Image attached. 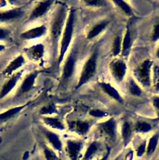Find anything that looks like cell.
<instances>
[{
    "label": "cell",
    "instance_id": "obj_1",
    "mask_svg": "<svg viewBox=\"0 0 159 160\" xmlns=\"http://www.w3.org/2000/svg\"><path fill=\"white\" fill-rule=\"evenodd\" d=\"M66 7L64 5L60 6L55 12L51 21L50 35L51 44L54 52L57 49L58 41L61 35L62 28L66 17Z\"/></svg>",
    "mask_w": 159,
    "mask_h": 160
},
{
    "label": "cell",
    "instance_id": "obj_2",
    "mask_svg": "<svg viewBox=\"0 0 159 160\" xmlns=\"http://www.w3.org/2000/svg\"><path fill=\"white\" fill-rule=\"evenodd\" d=\"M74 16H75V11L74 9H71L67 22L65 24V27L63 32L62 38L60 42V52L58 58V65L60 64L62 62L64 54L67 51V49L70 44L71 41L73 29H74Z\"/></svg>",
    "mask_w": 159,
    "mask_h": 160
},
{
    "label": "cell",
    "instance_id": "obj_3",
    "mask_svg": "<svg viewBox=\"0 0 159 160\" xmlns=\"http://www.w3.org/2000/svg\"><path fill=\"white\" fill-rule=\"evenodd\" d=\"M42 71V70H40V69L34 70L31 72H30L29 74H27L24 78V79L21 82L17 90L16 91L14 94V97L16 98H19L26 94L31 90H32V89L34 88L36 79L37 76Z\"/></svg>",
    "mask_w": 159,
    "mask_h": 160
},
{
    "label": "cell",
    "instance_id": "obj_4",
    "mask_svg": "<svg viewBox=\"0 0 159 160\" xmlns=\"http://www.w3.org/2000/svg\"><path fill=\"white\" fill-rule=\"evenodd\" d=\"M97 54L96 52H94L86 62L82 69L80 78L77 86V88L85 84L94 75L97 66Z\"/></svg>",
    "mask_w": 159,
    "mask_h": 160
},
{
    "label": "cell",
    "instance_id": "obj_5",
    "mask_svg": "<svg viewBox=\"0 0 159 160\" xmlns=\"http://www.w3.org/2000/svg\"><path fill=\"white\" fill-rule=\"evenodd\" d=\"M83 148L84 143L82 141L68 139L66 141L65 151L69 160H80Z\"/></svg>",
    "mask_w": 159,
    "mask_h": 160
},
{
    "label": "cell",
    "instance_id": "obj_6",
    "mask_svg": "<svg viewBox=\"0 0 159 160\" xmlns=\"http://www.w3.org/2000/svg\"><path fill=\"white\" fill-rule=\"evenodd\" d=\"M24 69L17 71L12 74L8 80L2 86L0 91V99H2L6 97L17 85L19 81L21 79Z\"/></svg>",
    "mask_w": 159,
    "mask_h": 160
},
{
    "label": "cell",
    "instance_id": "obj_7",
    "mask_svg": "<svg viewBox=\"0 0 159 160\" xmlns=\"http://www.w3.org/2000/svg\"><path fill=\"white\" fill-rule=\"evenodd\" d=\"M152 62L150 60H145L136 70V76L138 81L143 86H148L150 84V72Z\"/></svg>",
    "mask_w": 159,
    "mask_h": 160
},
{
    "label": "cell",
    "instance_id": "obj_8",
    "mask_svg": "<svg viewBox=\"0 0 159 160\" xmlns=\"http://www.w3.org/2000/svg\"><path fill=\"white\" fill-rule=\"evenodd\" d=\"M52 1H42L39 2L32 10L28 20L33 21L44 16L51 8Z\"/></svg>",
    "mask_w": 159,
    "mask_h": 160
},
{
    "label": "cell",
    "instance_id": "obj_9",
    "mask_svg": "<svg viewBox=\"0 0 159 160\" xmlns=\"http://www.w3.org/2000/svg\"><path fill=\"white\" fill-rule=\"evenodd\" d=\"M76 56H77L76 52L75 50H74L69 55L65 62V64L63 68L62 76V81L64 82L68 81L73 74L75 66Z\"/></svg>",
    "mask_w": 159,
    "mask_h": 160
},
{
    "label": "cell",
    "instance_id": "obj_10",
    "mask_svg": "<svg viewBox=\"0 0 159 160\" xmlns=\"http://www.w3.org/2000/svg\"><path fill=\"white\" fill-rule=\"evenodd\" d=\"M41 131L44 134L47 142L54 151L61 152L62 150V142L58 134L51 130L42 128Z\"/></svg>",
    "mask_w": 159,
    "mask_h": 160
},
{
    "label": "cell",
    "instance_id": "obj_11",
    "mask_svg": "<svg viewBox=\"0 0 159 160\" xmlns=\"http://www.w3.org/2000/svg\"><path fill=\"white\" fill-rule=\"evenodd\" d=\"M24 14V11L21 8L7 10H0V22H7L21 18Z\"/></svg>",
    "mask_w": 159,
    "mask_h": 160
},
{
    "label": "cell",
    "instance_id": "obj_12",
    "mask_svg": "<svg viewBox=\"0 0 159 160\" xmlns=\"http://www.w3.org/2000/svg\"><path fill=\"white\" fill-rule=\"evenodd\" d=\"M25 63V58L23 55H18L13 60H12L9 64L6 66L3 71V74L6 77H10L14 72L23 66Z\"/></svg>",
    "mask_w": 159,
    "mask_h": 160
},
{
    "label": "cell",
    "instance_id": "obj_13",
    "mask_svg": "<svg viewBox=\"0 0 159 160\" xmlns=\"http://www.w3.org/2000/svg\"><path fill=\"white\" fill-rule=\"evenodd\" d=\"M46 27L44 25H41L24 31L21 34L20 36L23 39H34L42 37L46 33Z\"/></svg>",
    "mask_w": 159,
    "mask_h": 160
},
{
    "label": "cell",
    "instance_id": "obj_14",
    "mask_svg": "<svg viewBox=\"0 0 159 160\" xmlns=\"http://www.w3.org/2000/svg\"><path fill=\"white\" fill-rule=\"evenodd\" d=\"M25 53L31 60L39 61L42 59L44 54V46L42 44H37L26 49Z\"/></svg>",
    "mask_w": 159,
    "mask_h": 160
},
{
    "label": "cell",
    "instance_id": "obj_15",
    "mask_svg": "<svg viewBox=\"0 0 159 160\" xmlns=\"http://www.w3.org/2000/svg\"><path fill=\"white\" fill-rule=\"evenodd\" d=\"M110 69L114 78L117 81H122L126 72V65L125 64L120 60H117L113 61L111 66Z\"/></svg>",
    "mask_w": 159,
    "mask_h": 160
},
{
    "label": "cell",
    "instance_id": "obj_16",
    "mask_svg": "<svg viewBox=\"0 0 159 160\" xmlns=\"http://www.w3.org/2000/svg\"><path fill=\"white\" fill-rule=\"evenodd\" d=\"M100 129L111 139L116 137V125L113 119H110L100 125Z\"/></svg>",
    "mask_w": 159,
    "mask_h": 160
},
{
    "label": "cell",
    "instance_id": "obj_17",
    "mask_svg": "<svg viewBox=\"0 0 159 160\" xmlns=\"http://www.w3.org/2000/svg\"><path fill=\"white\" fill-rule=\"evenodd\" d=\"M101 149V144L98 141H93L86 149L80 160H92Z\"/></svg>",
    "mask_w": 159,
    "mask_h": 160
},
{
    "label": "cell",
    "instance_id": "obj_18",
    "mask_svg": "<svg viewBox=\"0 0 159 160\" xmlns=\"http://www.w3.org/2000/svg\"><path fill=\"white\" fill-rule=\"evenodd\" d=\"M28 104H29V102H27L23 105H21V106H18L16 107L10 108V109H7V111L0 113V122H3L8 121L11 118H12L13 116H14L15 115L18 114L24 108L27 107L28 106Z\"/></svg>",
    "mask_w": 159,
    "mask_h": 160
},
{
    "label": "cell",
    "instance_id": "obj_19",
    "mask_svg": "<svg viewBox=\"0 0 159 160\" xmlns=\"http://www.w3.org/2000/svg\"><path fill=\"white\" fill-rule=\"evenodd\" d=\"M69 128L71 131L80 135H85L89 130L90 125L86 122L73 121L70 122Z\"/></svg>",
    "mask_w": 159,
    "mask_h": 160
},
{
    "label": "cell",
    "instance_id": "obj_20",
    "mask_svg": "<svg viewBox=\"0 0 159 160\" xmlns=\"http://www.w3.org/2000/svg\"><path fill=\"white\" fill-rule=\"evenodd\" d=\"M42 120L45 124L52 129L60 131H62L65 129V126L63 123L56 118L45 116L42 118Z\"/></svg>",
    "mask_w": 159,
    "mask_h": 160
},
{
    "label": "cell",
    "instance_id": "obj_21",
    "mask_svg": "<svg viewBox=\"0 0 159 160\" xmlns=\"http://www.w3.org/2000/svg\"><path fill=\"white\" fill-rule=\"evenodd\" d=\"M100 84L105 93H107L110 96L114 98L115 99H116L117 101H118L120 102H122L123 101L121 96H120V94H118L117 91L114 88L111 86L110 84H107V83H104V82L100 83Z\"/></svg>",
    "mask_w": 159,
    "mask_h": 160
},
{
    "label": "cell",
    "instance_id": "obj_22",
    "mask_svg": "<svg viewBox=\"0 0 159 160\" xmlns=\"http://www.w3.org/2000/svg\"><path fill=\"white\" fill-rule=\"evenodd\" d=\"M158 139H159L158 134H155L150 138L148 144L147 145V149L145 152L147 156H151L154 153V152L157 149V146L158 142Z\"/></svg>",
    "mask_w": 159,
    "mask_h": 160
},
{
    "label": "cell",
    "instance_id": "obj_23",
    "mask_svg": "<svg viewBox=\"0 0 159 160\" xmlns=\"http://www.w3.org/2000/svg\"><path fill=\"white\" fill-rule=\"evenodd\" d=\"M132 128L130 124L128 122L123 123L122 127V137L124 146H126L130 142L132 137Z\"/></svg>",
    "mask_w": 159,
    "mask_h": 160
},
{
    "label": "cell",
    "instance_id": "obj_24",
    "mask_svg": "<svg viewBox=\"0 0 159 160\" xmlns=\"http://www.w3.org/2000/svg\"><path fill=\"white\" fill-rule=\"evenodd\" d=\"M132 45V35L129 29H127L123 42V54L124 56L128 54V52Z\"/></svg>",
    "mask_w": 159,
    "mask_h": 160
},
{
    "label": "cell",
    "instance_id": "obj_25",
    "mask_svg": "<svg viewBox=\"0 0 159 160\" xmlns=\"http://www.w3.org/2000/svg\"><path fill=\"white\" fill-rule=\"evenodd\" d=\"M107 24H108V22L104 21L100 24H99L95 26H94L93 29L89 32L87 36L88 39H92L97 36L100 32H102L104 29V28L107 25Z\"/></svg>",
    "mask_w": 159,
    "mask_h": 160
},
{
    "label": "cell",
    "instance_id": "obj_26",
    "mask_svg": "<svg viewBox=\"0 0 159 160\" xmlns=\"http://www.w3.org/2000/svg\"><path fill=\"white\" fill-rule=\"evenodd\" d=\"M44 154L46 160H59V159L55 151L49 147L46 146L44 148Z\"/></svg>",
    "mask_w": 159,
    "mask_h": 160
},
{
    "label": "cell",
    "instance_id": "obj_27",
    "mask_svg": "<svg viewBox=\"0 0 159 160\" xmlns=\"http://www.w3.org/2000/svg\"><path fill=\"white\" fill-rule=\"evenodd\" d=\"M151 129V126L145 122H138L135 127L136 131L139 132H147L150 131Z\"/></svg>",
    "mask_w": 159,
    "mask_h": 160
},
{
    "label": "cell",
    "instance_id": "obj_28",
    "mask_svg": "<svg viewBox=\"0 0 159 160\" xmlns=\"http://www.w3.org/2000/svg\"><path fill=\"white\" fill-rule=\"evenodd\" d=\"M129 90L131 94L134 96H140L142 94L140 88L133 80H130L129 82Z\"/></svg>",
    "mask_w": 159,
    "mask_h": 160
},
{
    "label": "cell",
    "instance_id": "obj_29",
    "mask_svg": "<svg viewBox=\"0 0 159 160\" xmlns=\"http://www.w3.org/2000/svg\"><path fill=\"white\" fill-rule=\"evenodd\" d=\"M114 2L117 5H118L126 14H132V10H131L130 8L125 2L123 1L117 0V1H114Z\"/></svg>",
    "mask_w": 159,
    "mask_h": 160
},
{
    "label": "cell",
    "instance_id": "obj_30",
    "mask_svg": "<svg viewBox=\"0 0 159 160\" xmlns=\"http://www.w3.org/2000/svg\"><path fill=\"white\" fill-rule=\"evenodd\" d=\"M146 149H147V141L146 140H144L140 144V145L137 147L136 149L137 156L139 158L142 156L145 153Z\"/></svg>",
    "mask_w": 159,
    "mask_h": 160
},
{
    "label": "cell",
    "instance_id": "obj_31",
    "mask_svg": "<svg viewBox=\"0 0 159 160\" xmlns=\"http://www.w3.org/2000/svg\"><path fill=\"white\" fill-rule=\"evenodd\" d=\"M121 49V38L119 36H117L113 42V54L115 56L117 55Z\"/></svg>",
    "mask_w": 159,
    "mask_h": 160
},
{
    "label": "cell",
    "instance_id": "obj_32",
    "mask_svg": "<svg viewBox=\"0 0 159 160\" xmlns=\"http://www.w3.org/2000/svg\"><path fill=\"white\" fill-rule=\"evenodd\" d=\"M10 34L11 31L9 29L0 27V41L7 39L10 36Z\"/></svg>",
    "mask_w": 159,
    "mask_h": 160
},
{
    "label": "cell",
    "instance_id": "obj_33",
    "mask_svg": "<svg viewBox=\"0 0 159 160\" xmlns=\"http://www.w3.org/2000/svg\"><path fill=\"white\" fill-rule=\"evenodd\" d=\"M89 114L94 117H97V118H100V117H103L106 116L107 114L105 112H103L102 111L100 110H97V109H94V110H92L90 111Z\"/></svg>",
    "mask_w": 159,
    "mask_h": 160
},
{
    "label": "cell",
    "instance_id": "obj_34",
    "mask_svg": "<svg viewBox=\"0 0 159 160\" xmlns=\"http://www.w3.org/2000/svg\"><path fill=\"white\" fill-rule=\"evenodd\" d=\"M159 39V22L155 26L152 36V40L156 41Z\"/></svg>",
    "mask_w": 159,
    "mask_h": 160
},
{
    "label": "cell",
    "instance_id": "obj_35",
    "mask_svg": "<svg viewBox=\"0 0 159 160\" xmlns=\"http://www.w3.org/2000/svg\"><path fill=\"white\" fill-rule=\"evenodd\" d=\"M54 109V108L52 106H49L48 107H45L41 109V114H51L53 112Z\"/></svg>",
    "mask_w": 159,
    "mask_h": 160
},
{
    "label": "cell",
    "instance_id": "obj_36",
    "mask_svg": "<svg viewBox=\"0 0 159 160\" xmlns=\"http://www.w3.org/2000/svg\"><path fill=\"white\" fill-rule=\"evenodd\" d=\"M86 2L89 5H93V6H102L104 3V1H86Z\"/></svg>",
    "mask_w": 159,
    "mask_h": 160
},
{
    "label": "cell",
    "instance_id": "obj_37",
    "mask_svg": "<svg viewBox=\"0 0 159 160\" xmlns=\"http://www.w3.org/2000/svg\"><path fill=\"white\" fill-rule=\"evenodd\" d=\"M110 149L109 148H108L107 149V151L105 153V154L102 158H100V159H99L97 160H108L109 156H110Z\"/></svg>",
    "mask_w": 159,
    "mask_h": 160
},
{
    "label": "cell",
    "instance_id": "obj_38",
    "mask_svg": "<svg viewBox=\"0 0 159 160\" xmlns=\"http://www.w3.org/2000/svg\"><path fill=\"white\" fill-rule=\"evenodd\" d=\"M154 78L155 81L159 80V66H155L154 68Z\"/></svg>",
    "mask_w": 159,
    "mask_h": 160
},
{
    "label": "cell",
    "instance_id": "obj_39",
    "mask_svg": "<svg viewBox=\"0 0 159 160\" xmlns=\"http://www.w3.org/2000/svg\"><path fill=\"white\" fill-rule=\"evenodd\" d=\"M133 157V152L132 151H130L126 154L125 160H132Z\"/></svg>",
    "mask_w": 159,
    "mask_h": 160
},
{
    "label": "cell",
    "instance_id": "obj_40",
    "mask_svg": "<svg viewBox=\"0 0 159 160\" xmlns=\"http://www.w3.org/2000/svg\"><path fill=\"white\" fill-rule=\"evenodd\" d=\"M153 104L156 108L159 110V97L153 99Z\"/></svg>",
    "mask_w": 159,
    "mask_h": 160
},
{
    "label": "cell",
    "instance_id": "obj_41",
    "mask_svg": "<svg viewBox=\"0 0 159 160\" xmlns=\"http://www.w3.org/2000/svg\"><path fill=\"white\" fill-rule=\"evenodd\" d=\"M5 49V46L2 45V44H0V52L4 51Z\"/></svg>",
    "mask_w": 159,
    "mask_h": 160
},
{
    "label": "cell",
    "instance_id": "obj_42",
    "mask_svg": "<svg viewBox=\"0 0 159 160\" xmlns=\"http://www.w3.org/2000/svg\"><path fill=\"white\" fill-rule=\"evenodd\" d=\"M157 57L159 58V48H158V51L157 52Z\"/></svg>",
    "mask_w": 159,
    "mask_h": 160
},
{
    "label": "cell",
    "instance_id": "obj_43",
    "mask_svg": "<svg viewBox=\"0 0 159 160\" xmlns=\"http://www.w3.org/2000/svg\"><path fill=\"white\" fill-rule=\"evenodd\" d=\"M157 89H158V90H159V83L157 84Z\"/></svg>",
    "mask_w": 159,
    "mask_h": 160
},
{
    "label": "cell",
    "instance_id": "obj_44",
    "mask_svg": "<svg viewBox=\"0 0 159 160\" xmlns=\"http://www.w3.org/2000/svg\"><path fill=\"white\" fill-rule=\"evenodd\" d=\"M59 160H62V159H59Z\"/></svg>",
    "mask_w": 159,
    "mask_h": 160
}]
</instances>
